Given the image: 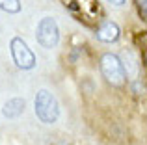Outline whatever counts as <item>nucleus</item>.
Segmentation results:
<instances>
[{
    "label": "nucleus",
    "instance_id": "nucleus-8",
    "mask_svg": "<svg viewBox=\"0 0 147 145\" xmlns=\"http://www.w3.org/2000/svg\"><path fill=\"white\" fill-rule=\"evenodd\" d=\"M138 4H140V11H142V17L145 19V0H138Z\"/></svg>",
    "mask_w": 147,
    "mask_h": 145
},
{
    "label": "nucleus",
    "instance_id": "nucleus-9",
    "mask_svg": "<svg viewBox=\"0 0 147 145\" xmlns=\"http://www.w3.org/2000/svg\"><path fill=\"white\" fill-rule=\"evenodd\" d=\"M108 2L114 6H123V4H127V0H108Z\"/></svg>",
    "mask_w": 147,
    "mask_h": 145
},
{
    "label": "nucleus",
    "instance_id": "nucleus-4",
    "mask_svg": "<svg viewBox=\"0 0 147 145\" xmlns=\"http://www.w3.org/2000/svg\"><path fill=\"white\" fill-rule=\"evenodd\" d=\"M36 41L43 48H54L58 43H60V26H58L56 19L43 17L39 22H37Z\"/></svg>",
    "mask_w": 147,
    "mask_h": 145
},
{
    "label": "nucleus",
    "instance_id": "nucleus-3",
    "mask_svg": "<svg viewBox=\"0 0 147 145\" xmlns=\"http://www.w3.org/2000/svg\"><path fill=\"white\" fill-rule=\"evenodd\" d=\"M9 50H11V58H13L15 65L19 67V69L22 71H30L36 67L37 63V58L36 54H34V50L28 47V43H26L22 37H13V39L9 41Z\"/></svg>",
    "mask_w": 147,
    "mask_h": 145
},
{
    "label": "nucleus",
    "instance_id": "nucleus-6",
    "mask_svg": "<svg viewBox=\"0 0 147 145\" xmlns=\"http://www.w3.org/2000/svg\"><path fill=\"white\" fill-rule=\"evenodd\" d=\"M24 108H26L24 99L15 97V99H9V101H7L6 104H4L2 113H4V117H7V119H17L19 115H22Z\"/></svg>",
    "mask_w": 147,
    "mask_h": 145
},
{
    "label": "nucleus",
    "instance_id": "nucleus-7",
    "mask_svg": "<svg viewBox=\"0 0 147 145\" xmlns=\"http://www.w3.org/2000/svg\"><path fill=\"white\" fill-rule=\"evenodd\" d=\"M0 9L13 15L22 9V4H21V0H0Z\"/></svg>",
    "mask_w": 147,
    "mask_h": 145
},
{
    "label": "nucleus",
    "instance_id": "nucleus-5",
    "mask_svg": "<svg viewBox=\"0 0 147 145\" xmlns=\"http://www.w3.org/2000/svg\"><path fill=\"white\" fill-rule=\"evenodd\" d=\"M121 37V28L117 22L114 21H104L97 28V39L104 41V43H115Z\"/></svg>",
    "mask_w": 147,
    "mask_h": 145
},
{
    "label": "nucleus",
    "instance_id": "nucleus-2",
    "mask_svg": "<svg viewBox=\"0 0 147 145\" xmlns=\"http://www.w3.org/2000/svg\"><path fill=\"white\" fill-rule=\"evenodd\" d=\"M100 72L106 78L108 84H112L114 87H123L127 84V69L125 63L119 60V56L106 52L100 56Z\"/></svg>",
    "mask_w": 147,
    "mask_h": 145
},
{
    "label": "nucleus",
    "instance_id": "nucleus-1",
    "mask_svg": "<svg viewBox=\"0 0 147 145\" xmlns=\"http://www.w3.org/2000/svg\"><path fill=\"white\" fill-rule=\"evenodd\" d=\"M34 110H36V115L41 123L45 125H52L58 121L60 117V104H58V99L50 93L49 89H39L36 95V101H34Z\"/></svg>",
    "mask_w": 147,
    "mask_h": 145
}]
</instances>
